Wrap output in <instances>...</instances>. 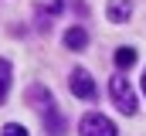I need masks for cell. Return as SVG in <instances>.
Segmentation results:
<instances>
[{
	"instance_id": "cell-1",
	"label": "cell",
	"mask_w": 146,
	"mask_h": 136,
	"mask_svg": "<svg viewBox=\"0 0 146 136\" xmlns=\"http://www.w3.org/2000/svg\"><path fill=\"white\" fill-rule=\"evenodd\" d=\"M109 92H112V102L119 105V112H126V116L136 112V92H133V85H129L122 75H115L109 82Z\"/></svg>"
},
{
	"instance_id": "cell-2",
	"label": "cell",
	"mask_w": 146,
	"mask_h": 136,
	"mask_svg": "<svg viewBox=\"0 0 146 136\" xmlns=\"http://www.w3.org/2000/svg\"><path fill=\"white\" fill-rule=\"evenodd\" d=\"M78 133H82V136H115V126H112L106 116H99V112H88V116L82 119Z\"/></svg>"
},
{
	"instance_id": "cell-3",
	"label": "cell",
	"mask_w": 146,
	"mask_h": 136,
	"mask_svg": "<svg viewBox=\"0 0 146 136\" xmlns=\"http://www.w3.org/2000/svg\"><path fill=\"white\" fill-rule=\"evenodd\" d=\"M68 85H72V92L78 99H95V82H92V75L85 68H75L72 78H68Z\"/></svg>"
},
{
	"instance_id": "cell-4",
	"label": "cell",
	"mask_w": 146,
	"mask_h": 136,
	"mask_svg": "<svg viewBox=\"0 0 146 136\" xmlns=\"http://www.w3.org/2000/svg\"><path fill=\"white\" fill-rule=\"evenodd\" d=\"M129 14H133V3L129 0H109V21L112 24H126Z\"/></svg>"
},
{
	"instance_id": "cell-5",
	"label": "cell",
	"mask_w": 146,
	"mask_h": 136,
	"mask_svg": "<svg viewBox=\"0 0 146 136\" xmlns=\"http://www.w3.org/2000/svg\"><path fill=\"white\" fill-rule=\"evenodd\" d=\"M65 44H68L72 51H82V48L88 44V34H85V27H68V31H65Z\"/></svg>"
},
{
	"instance_id": "cell-6",
	"label": "cell",
	"mask_w": 146,
	"mask_h": 136,
	"mask_svg": "<svg viewBox=\"0 0 146 136\" xmlns=\"http://www.w3.org/2000/svg\"><path fill=\"white\" fill-rule=\"evenodd\" d=\"M7 92H10V61L0 58V105L7 102Z\"/></svg>"
},
{
	"instance_id": "cell-7",
	"label": "cell",
	"mask_w": 146,
	"mask_h": 136,
	"mask_svg": "<svg viewBox=\"0 0 146 136\" xmlns=\"http://www.w3.org/2000/svg\"><path fill=\"white\" fill-rule=\"evenodd\" d=\"M115 65L119 68H133L136 65V51H133V48H119V51H115Z\"/></svg>"
},
{
	"instance_id": "cell-8",
	"label": "cell",
	"mask_w": 146,
	"mask_h": 136,
	"mask_svg": "<svg viewBox=\"0 0 146 136\" xmlns=\"http://www.w3.org/2000/svg\"><path fill=\"white\" fill-rule=\"evenodd\" d=\"M3 136H27V129L17 126V123H7V126H3Z\"/></svg>"
},
{
	"instance_id": "cell-9",
	"label": "cell",
	"mask_w": 146,
	"mask_h": 136,
	"mask_svg": "<svg viewBox=\"0 0 146 136\" xmlns=\"http://www.w3.org/2000/svg\"><path fill=\"white\" fill-rule=\"evenodd\" d=\"M143 92H146V75H143Z\"/></svg>"
}]
</instances>
